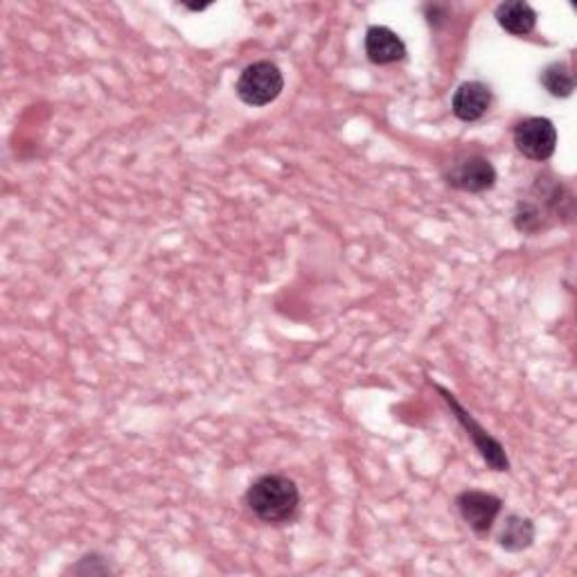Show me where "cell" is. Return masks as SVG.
I'll list each match as a JSON object with an SVG mask.
<instances>
[{"label": "cell", "instance_id": "cell-1", "mask_svg": "<svg viewBox=\"0 0 577 577\" xmlns=\"http://www.w3.org/2000/svg\"><path fill=\"white\" fill-rule=\"evenodd\" d=\"M570 192L553 176H539L530 199H521L515 210V228L526 235H537L549 228V216L560 220L573 214Z\"/></svg>", "mask_w": 577, "mask_h": 577}, {"label": "cell", "instance_id": "cell-2", "mask_svg": "<svg viewBox=\"0 0 577 577\" xmlns=\"http://www.w3.org/2000/svg\"><path fill=\"white\" fill-rule=\"evenodd\" d=\"M248 510L264 523H286L298 513L301 492L298 485L282 474L260 476L246 492Z\"/></svg>", "mask_w": 577, "mask_h": 577}, {"label": "cell", "instance_id": "cell-3", "mask_svg": "<svg viewBox=\"0 0 577 577\" xmlns=\"http://www.w3.org/2000/svg\"><path fill=\"white\" fill-rule=\"evenodd\" d=\"M282 89V70L273 61H256L246 66L235 84L237 97L248 106H267L275 102Z\"/></svg>", "mask_w": 577, "mask_h": 577}, {"label": "cell", "instance_id": "cell-4", "mask_svg": "<svg viewBox=\"0 0 577 577\" xmlns=\"http://www.w3.org/2000/svg\"><path fill=\"white\" fill-rule=\"evenodd\" d=\"M436 388H438V392L445 397V402L449 404V409L454 411L456 420H458V422L462 424V428L467 431V436L472 438L474 447L479 449V454L483 456V460L490 464V469H494V472H508V469H510V460H508V456H505L503 445L490 436V433H487V431H485V428L472 417V413H467V411L458 404V400H456V397H454L447 388H443L440 384H436Z\"/></svg>", "mask_w": 577, "mask_h": 577}, {"label": "cell", "instance_id": "cell-5", "mask_svg": "<svg viewBox=\"0 0 577 577\" xmlns=\"http://www.w3.org/2000/svg\"><path fill=\"white\" fill-rule=\"evenodd\" d=\"M513 140L521 156L544 163L557 150V129L549 118H526L515 127Z\"/></svg>", "mask_w": 577, "mask_h": 577}, {"label": "cell", "instance_id": "cell-6", "mask_svg": "<svg viewBox=\"0 0 577 577\" xmlns=\"http://www.w3.org/2000/svg\"><path fill=\"white\" fill-rule=\"evenodd\" d=\"M456 508L469 528L485 537L494 528L496 517L503 510V501L490 492L464 490L456 498Z\"/></svg>", "mask_w": 577, "mask_h": 577}, {"label": "cell", "instance_id": "cell-7", "mask_svg": "<svg viewBox=\"0 0 577 577\" xmlns=\"http://www.w3.org/2000/svg\"><path fill=\"white\" fill-rule=\"evenodd\" d=\"M447 184L460 192L481 195L496 186V169L483 156H464L447 172Z\"/></svg>", "mask_w": 577, "mask_h": 577}, {"label": "cell", "instance_id": "cell-8", "mask_svg": "<svg viewBox=\"0 0 577 577\" xmlns=\"http://www.w3.org/2000/svg\"><path fill=\"white\" fill-rule=\"evenodd\" d=\"M492 106V91L483 82H464L451 97V111L462 122L481 120Z\"/></svg>", "mask_w": 577, "mask_h": 577}, {"label": "cell", "instance_id": "cell-9", "mask_svg": "<svg viewBox=\"0 0 577 577\" xmlns=\"http://www.w3.org/2000/svg\"><path fill=\"white\" fill-rule=\"evenodd\" d=\"M366 55L375 66H390L407 57V46L390 27L373 25L366 32Z\"/></svg>", "mask_w": 577, "mask_h": 577}, {"label": "cell", "instance_id": "cell-10", "mask_svg": "<svg viewBox=\"0 0 577 577\" xmlns=\"http://www.w3.org/2000/svg\"><path fill=\"white\" fill-rule=\"evenodd\" d=\"M534 534H537V530H534L532 519H528L523 515H510L508 519H505L496 541L503 551L523 553L534 544Z\"/></svg>", "mask_w": 577, "mask_h": 577}, {"label": "cell", "instance_id": "cell-11", "mask_svg": "<svg viewBox=\"0 0 577 577\" xmlns=\"http://www.w3.org/2000/svg\"><path fill=\"white\" fill-rule=\"evenodd\" d=\"M494 16L505 32H510L515 36H526L537 25V12L528 3H523V0H508V3H501Z\"/></svg>", "mask_w": 577, "mask_h": 577}, {"label": "cell", "instance_id": "cell-12", "mask_svg": "<svg viewBox=\"0 0 577 577\" xmlns=\"http://www.w3.org/2000/svg\"><path fill=\"white\" fill-rule=\"evenodd\" d=\"M539 80H541V86H544L553 97H570L575 91L573 72H570L568 63H564V61H555V63L546 66Z\"/></svg>", "mask_w": 577, "mask_h": 577}, {"label": "cell", "instance_id": "cell-13", "mask_svg": "<svg viewBox=\"0 0 577 577\" xmlns=\"http://www.w3.org/2000/svg\"><path fill=\"white\" fill-rule=\"evenodd\" d=\"M70 573H78V575H106V573H114V568H111V564H108V560H104L97 553H91V555H84L75 566H72Z\"/></svg>", "mask_w": 577, "mask_h": 577}]
</instances>
